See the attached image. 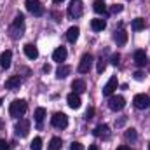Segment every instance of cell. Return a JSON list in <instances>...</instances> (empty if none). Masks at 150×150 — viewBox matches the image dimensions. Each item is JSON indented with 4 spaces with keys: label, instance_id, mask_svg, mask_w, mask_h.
<instances>
[{
    "label": "cell",
    "instance_id": "6da1fadb",
    "mask_svg": "<svg viewBox=\"0 0 150 150\" xmlns=\"http://www.w3.org/2000/svg\"><path fill=\"white\" fill-rule=\"evenodd\" d=\"M23 32H25V18H23V14H18V16L14 18V23H12L11 28H9L11 38H19L23 35Z\"/></svg>",
    "mask_w": 150,
    "mask_h": 150
},
{
    "label": "cell",
    "instance_id": "7a4b0ae2",
    "mask_svg": "<svg viewBox=\"0 0 150 150\" xmlns=\"http://www.w3.org/2000/svg\"><path fill=\"white\" fill-rule=\"evenodd\" d=\"M26 112V101L25 100H14L12 103H11V107H9V113H11V117H23Z\"/></svg>",
    "mask_w": 150,
    "mask_h": 150
},
{
    "label": "cell",
    "instance_id": "3957f363",
    "mask_svg": "<svg viewBox=\"0 0 150 150\" xmlns=\"http://www.w3.org/2000/svg\"><path fill=\"white\" fill-rule=\"evenodd\" d=\"M51 124H52L56 129H65V127L68 126V117L63 112H56L51 117Z\"/></svg>",
    "mask_w": 150,
    "mask_h": 150
},
{
    "label": "cell",
    "instance_id": "277c9868",
    "mask_svg": "<svg viewBox=\"0 0 150 150\" xmlns=\"http://www.w3.org/2000/svg\"><path fill=\"white\" fill-rule=\"evenodd\" d=\"M25 5H26V11L32 12L33 16H42L44 14V5L40 4V0H26Z\"/></svg>",
    "mask_w": 150,
    "mask_h": 150
},
{
    "label": "cell",
    "instance_id": "5b68a950",
    "mask_svg": "<svg viewBox=\"0 0 150 150\" xmlns=\"http://www.w3.org/2000/svg\"><path fill=\"white\" fill-rule=\"evenodd\" d=\"M68 14H70V18H80L84 14L82 0H72V4L68 5Z\"/></svg>",
    "mask_w": 150,
    "mask_h": 150
},
{
    "label": "cell",
    "instance_id": "8992f818",
    "mask_svg": "<svg viewBox=\"0 0 150 150\" xmlns=\"http://www.w3.org/2000/svg\"><path fill=\"white\" fill-rule=\"evenodd\" d=\"M133 103H134V107H136L138 110H145V108L150 107V98L147 94H136V96L133 98Z\"/></svg>",
    "mask_w": 150,
    "mask_h": 150
},
{
    "label": "cell",
    "instance_id": "52a82bcc",
    "mask_svg": "<svg viewBox=\"0 0 150 150\" xmlns=\"http://www.w3.org/2000/svg\"><path fill=\"white\" fill-rule=\"evenodd\" d=\"M16 134L18 136H21V138H25V136H28V131H30V122L26 120V119H19V122L16 124Z\"/></svg>",
    "mask_w": 150,
    "mask_h": 150
},
{
    "label": "cell",
    "instance_id": "ba28073f",
    "mask_svg": "<svg viewBox=\"0 0 150 150\" xmlns=\"http://www.w3.org/2000/svg\"><path fill=\"white\" fill-rule=\"evenodd\" d=\"M124 105H126V100L122 96H110V100H108V107H110V110H113V112L122 110Z\"/></svg>",
    "mask_w": 150,
    "mask_h": 150
},
{
    "label": "cell",
    "instance_id": "9c48e42d",
    "mask_svg": "<svg viewBox=\"0 0 150 150\" xmlns=\"http://www.w3.org/2000/svg\"><path fill=\"white\" fill-rule=\"evenodd\" d=\"M91 65H93V56L91 54H84L80 58V63H79V72L80 74H87L91 70Z\"/></svg>",
    "mask_w": 150,
    "mask_h": 150
},
{
    "label": "cell",
    "instance_id": "30bf717a",
    "mask_svg": "<svg viewBox=\"0 0 150 150\" xmlns=\"http://www.w3.org/2000/svg\"><path fill=\"white\" fill-rule=\"evenodd\" d=\"M117 86H119V80H117V77L113 75V77H110V80L105 84V87H103V94H105V96H112L113 91L117 89Z\"/></svg>",
    "mask_w": 150,
    "mask_h": 150
},
{
    "label": "cell",
    "instance_id": "8fae6325",
    "mask_svg": "<svg viewBox=\"0 0 150 150\" xmlns=\"http://www.w3.org/2000/svg\"><path fill=\"white\" fill-rule=\"evenodd\" d=\"M93 134H94L96 138H108V136H110V127H108L107 124H100V126L94 127Z\"/></svg>",
    "mask_w": 150,
    "mask_h": 150
},
{
    "label": "cell",
    "instance_id": "7c38bea8",
    "mask_svg": "<svg viewBox=\"0 0 150 150\" xmlns=\"http://www.w3.org/2000/svg\"><path fill=\"white\" fill-rule=\"evenodd\" d=\"M67 101H68V107H70V108H74V110L80 108V105H82L80 96H79L77 93H70V94H68V98H67Z\"/></svg>",
    "mask_w": 150,
    "mask_h": 150
},
{
    "label": "cell",
    "instance_id": "4fadbf2b",
    "mask_svg": "<svg viewBox=\"0 0 150 150\" xmlns=\"http://www.w3.org/2000/svg\"><path fill=\"white\" fill-rule=\"evenodd\" d=\"M11 59H12V52H11V51H4V52L0 54V67H2L4 70H7V68L11 67Z\"/></svg>",
    "mask_w": 150,
    "mask_h": 150
},
{
    "label": "cell",
    "instance_id": "5bb4252c",
    "mask_svg": "<svg viewBox=\"0 0 150 150\" xmlns=\"http://www.w3.org/2000/svg\"><path fill=\"white\" fill-rule=\"evenodd\" d=\"M23 49H25L26 58H30V59H37V58H38V49L33 45V44H26Z\"/></svg>",
    "mask_w": 150,
    "mask_h": 150
},
{
    "label": "cell",
    "instance_id": "9a60e30c",
    "mask_svg": "<svg viewBox=\"0 0 150 150\" xmlns=\"http://www.w3.org/2000/svg\"><path fill=\"white\" fill-rule=\"evenodd\" d=\"M67 56H68V52H67V49H65V47H58V49L52 52V59H54V61H58V63L65 61V59H67Z\"/></svg>",
    "mask_w": 150,
    "mask_h": 150
},
{
    "label": "cell",
    "instance_id": "2e32d148",
    "mask_svg": "<svg viewBox=\"0 0 150 150\" xmlns=\"http://www.w3.org/2000/svg\"><path fill=\"white\" fill-rule=\"evenodd\" d=\"M134 63H136L138 67H145V65H147V52L142 51V49H138V51L134 52Z\"/></svg>",
    "mask_w": 150,
    "mask_h": 150
},
{
    "label": "cell",
    "instance_id": "e0dca14e",
    "mask_svg": "<svg viewBox=\"0 0 150 150\" xmlns=\"http://www.w3.org/2000/svg\"><path fill=\"white\" fill-rule=\"evenodd\" d=\"M91 28H93L94 32H103V30L107 28V21L101 19V18H96V19L91 21Z\"/></svg>",
    "mask_w": 150,
    "mask_h": 150
},
{
    "label": "cell",
    "instance_id": "ac0fdd59",
    "mask_svg": "<svg viewBox=\"0 0 150 150\" xmlns=\"http://www.w3.org/2000/svg\"><path fill=\"white\" fill-rule=\"evenodd\" d=\"M19 86H21V79H19V77H11V79H7V82H5V87L11 89V91L19 89Z\"/></svg>",
    "mask_w": 150,
    "mask_h": 150
},
{
    "label": "cell",
    "instance_id": "d6986e66",
    "mask_svg": "<svg viewBox=\"0 0 150 150\" xmlns=\"http://www.w3.org/2000/svg\"><path fill=\"white\" fill-rule=\"evenodd\" d=\"M113 40L117 42V45H124V44L127 42V33H126L124 30H117L115 35H113Z\"/></svg>",
    "mask_w": 150,
    "mask_h": 150
},
{
    "label": "cell",
    "instance_id": "ffe728a7",
    "mask_svg": "<svg viewBox=\"0 0 150 150\" xmlns=\"http://www.w3.org/2000/svg\"><path fill=\"white\" fill-rule=\"evenodd\" d=\"M79 33H80L79 26H70L68 32H67V38H68V42H75V40L79 38Z\"/></svg>",
    "mask_w": 150,
    "mask_h": 150
},
{
    "label": "cell",
    "instance_id": "44dd1931",
    "mask_svg": "<svg viewBox=\"0 0 150 150\" xmlns=\"http://www.w3.org/2000/svg\"><path fill=\"white\" fill-rule=\"evenodd\" d=\"M93 9H94V12H98V14H105V12H107V4H105L103 0H94Z\"/></svg>",
    "mask_w": 150,
    "mask_h": 150
},
{
    "label": "cell",
    "instance_id": "7402d4cb",
    "mask_svg": "<svg viewBox=\"0 0 150 150\" xmlns=\"http://www.w3.org/2000/svg\"><path fill=\"white\" fill-rule=\"evenodd\" d=\"M72 89H74V93H84L86 91V82L84 80H80V79H77V80H74L72 82Z\"/></svg>",
    "mask_w": 150,
    "mask_h": 150
},
{
    "label": "cell",
    "instance_id": "603a6c76",
    "mask_svg": "<svg viewBox=\"0 0 150 150\" xmlns=\"http://www.w3.org/2000/svg\"><path fill=\"white\" fill-rule=\"evenodd\" d=\"M70 72H72V68H70V67L61 65V67L56 70V77H58V79H65V77H68V75H70Z\"/></svg>",
    "mask_w": 150,
    "mask_h": 150
},
{
    "label": "cell",
    "instance_id": "cb8c5ba5",
    "mask_svg": "<svg viewBox=\"0 0 150 150\" xmlns=\"http://www.w3.org/2000/svg\"><path fill=\"white\" fill-rule=\"evenodd\" d=\"M131 28H133L134 32H140V30H143V28H145V19H143V18H136V19H133V23H131Z\"/></svg>",
    "mask_w": 150,
    "mask_h": 150
},
{
    "label": "cell",
    "instance_id": "d4e9b609",
    "mask_svg": "<svg viewBox=\"0 0 150 150\" xmlns=\"http://www.w3.org/2000/svg\"><path fill=\"white\" fill-rule=\"evenodd\" d=\"M61 149V138H52L51 142H49V150H59Z\"/></svg>",
    "mask_w": 150,
    "mask_h": 150
},
{
    "label": "cell",
    "instance_id": "484cf974",
    "mask_svg": "<svg viewBox=\"0 0 150 150\" xmlns=\"http://www.w3.org/2000/svg\"><path fill=\"white\" fill-rule=\"evenodd\" d=\"M33 117H35V120H37L38 124L44 120V117H45V108H42V107H38L37 110H35V113H33Z\"/></svg>",
    "mask_w": 150,
    "mask_h": 150
},
{
    "label": "cell",
    "instance_id": "4316f807",
    "mask_svg": "<svg viewBox=\"0 0 150 150\" xmlns=\"http://www.w3.org/2000/svg\"><path fill=\"white\" fill-rule=\"evenodd\" d=\"M105 68H107V61H105L103 58H100V59H98V65H96L98 74H103V72H105Z\"/></svg>",
    "mask_w": 150,
    "mask_h": 150
},
{
    "label": "cell",
    "instance_id": "83f0119b",
    "mask_svg": "<svg viewBox=\"0 0 150 150\" xmlns=\"http://www.w3.org/2000/svg\"><path fill=\"white\" fill-rule=\"evenodd\" d=\"M32 150H42V138H33L32 142Z\"/></svg>",
    "mask_w": 150,
    "mask_h": 150
},
{
    "label": "cell",
    "instance_id": "f1b7e54d",
    "mask_svg": "<svg viewBox=\"0 0 150 150\" xmlns=\"http://www.w3.org/2000/svg\"><path fill=\"white\" fill-rule=\"evenodd\" d=\"M126 138H127V140H136V129H133V127L127 129V131H126Z\"/></svg>",
    "mask_w": 150,
    "mask_h": 150
},
{
    "label": "cell",
    "instance_id": "f546056e",
    "mask_svg": "<svg viewBox=\"0 0 150 150\" xmlns=\"http://www.w3.org/2000/svg\"><path fill=\"white\" fill-rule=\"evenodd\" d=\"M122 9H124V7H122L120 4H113L112 7H110V12H112V14H117V12H122Z\"/></svg>",
    "mask_w": 150,
    "mask_h": 150
},
{
    "label": "cell",
    "instance_id": "4dcf8cb0",
    "mask_svg": "<svg viewBox=\"0 0 150 150\" xmlns=\"http://www.w3.org/2000/svg\"><path fill=\"white\" fill-rule=\"evenodd\" d=\"M0 150H11V145L5 140H0Z\"/></svg>",
    "mask_w": 150,
    "mask_h": 150
},
{
    "label": "cell",
    "instance_id": "1f68e13d",
    "mask_svg": "<svg viewBox=\"0 0 150 150\" xmlns=\"http://www.w3.org/2000/svg\"><path fill=\"white\" fill-rule=\"evenodd\" d=\"M70 149H72V150H84V147H82V143H79V142H74Z\"/></svg>",
    "mask_w": 150,
    "mask_h": 150
},
{
    "label": "cell",
    "instance_id": "d6a6232c",
    "mask_svg": "<svg viewBox=\"0 0 150 150\" xmlns=\"http://www.w3.org/2000/svg\"><path fill=\"white\" fill-rule=\"evenodd\" d=\"M93 115H94V108H87V112H86V119L89 120V119H93Z\"/></svg>",
    "mask_w": 150,
    "mask_h": 150
},
{
    "label": "cell",
    "instance_id": "836d02e7",
    "mask_svg": "<svg viewBox=\"0 0 150 150\" xmlns=\"http://www.w3.org/2000/svg\"><path fill=\"white\" fill-rule=\"evenodd\" d=\"M134 79H136V80H143V79H145V74H143V72H136V74H134Z\"/></svg>",
    "mask_w": 150,
    "mask_h": 150
},
{
    "label": "cell",
    "instance_id": "e575fe53",
    "mask_svg": "<svg viewBox=\"0 0 150 150\" xmlns=\"http://www.w3.org/2000/svg\"><path fill=\"white\" fill-rule=\"evenodd\" d=\"M119 59H120V56H119V54H113V56H112V63L115 65V67L119 65Z\"/></svg>",
    "mask_w": 150,
    "mask_h": 150
},
{
    "label": "cell",
    "instance_id": "d590c367",
    "mask_svg": "<svg viewBox=\"0 0 150 150\" xmlns=\"http://www.w3.org/2000/svg\"><path fill=\"white\" fill-rule=\"evenodd\" d=\"M117 150H131L127 145H120V147H117Z\"/></svg>",
    "mask_w": 150,
    "mask_h": 150
},
{
    "label": "cell",
    "instance_id": "8d00e7d4",
    "mask_svg": "<svg viewBox=\"0 0 150 150\" xmlns=\"http://www.w3.org/2000/svg\"><path fill=\"white\" fill-rule=\"evenodd\" d=\"M44 72H47V74H49V72H51V67H49V65H44Z\"/></svg>",
    "mask_w": 150,
    "mask_h": 150
},
{
    "label": "cell",
    "instance_id": "74e56055",
    "mask_svg": "<svg viewBox=\"0 0 150 150\" xmlns=\"http://www.w3.org/2000/svg\"><path fill=\"white\" fill-rule=\"evenodd\" d=\"M89 150H98V147L96 145H89Z\"/></svg>",
    "mask_w": 150,
    "mask_h": 150
},
{
    "label": "cell",
    "instance_id": "f35d334b",
    "mask_svg": "<svg viewBox=\"0 0 150 150\" xmlns=\"http://www.w3.org/2000/svg\"><path fill=\"white\" fill-rule=\"evenodd\" d=\"M54 4H61V2H65V0H52Z\"/></svg>",
    "mask_w": 150,
    "mask_h": 150
},
{
    "label": "cell",
    "instance_id": "ab89813d",
    "mask_svg": "<svg viewBox=\"0 0 150 150\" xmlns=\"http://www.w3.org/2000/svg\"><path fill=\"white\" fill-rule=\"evenodd\" d=\"M0 107H2V100H0Z\"/></svg>",
    "mask_w": 150,
    "mask_h": 150
},
{
    "label": "cell",
    "instance_id": "60d3db41",
    "mask_svg": "<svg viewBox=\"0 0 150 150\" xmlns=\"http://www.w3.org/2000/svg\"><path fill=\"white\" fill-rule=\"evenodd\" d=\"M149 150H150V143H149Z\"/></svg>",
    "mask_w": 150,
    "mask_h": 150
}]
</instances>
